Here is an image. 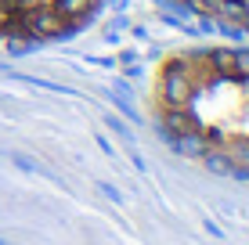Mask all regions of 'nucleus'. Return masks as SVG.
<instances>
[{
    "mask_svg": "<svg viewBox=\"0 0 249 245\" xmlns=\"http://www.w3.org/2000/svg\"><path fill=\"white\" fill-rule=\"evenodd\" d=\"M18 22H22V29L29 33L33 40H51V36H62V33H69L65 18L54 11V7H25Z\"/></svg>",
    "mask_w": 249,
    "mask_h": 245,
    "instance_id": "1",
    "label": "nucleus"
},
{
    "mask_svg": "<svg viewBox=\"0 0 249 245\" xmlns=\"http://www.w3.org/2000/svg\"><path fill=\"white\" fill-rule=\"evenodd\" d=\"M159 98H162V108H192L195 83L166 62V69H162V80H159Z\"/></svg>",
    "mask_w": 249,
    "mask_h": 245,
    "instance_id": "2",
    "label": "nucleus"
},
{
    "mask_svg": "<svg viewBox=\"0 0 249 245\" xmlns=\"http://www.w3.org/2000/svg\"><path fill=\"white\" fill-rule=\"evenodd\" d=\"M170 65H174L177 72H184L188 80L195 83V90L213 87V83H217V69H213L210 54H202V50H188V54H177V58H170Z\"/></svg>",
    "mask_w": 249,
    "mask_h": 245,
    "instance_id": "3",
    "label": "nucleus"
},
{
    "mask_svg": "<svg viewBox=\"0 0 249 245\" xmlns=\"http://www.w3.org/2000/svg\"><path fill=\"white\" fill-rule=\"evenodd\" d=\"M54 11L62 15L65 25L72 29V25H80V22L94 11V0H54Z\"/></svg>",
    "mask_w": 249,
    "mask_h": 245,
    "instance_id": "4",
    "label": "nucleus"
},
{
    "mask_svg": "<svg viewBox=\"0 0 249 245\" xmlns=\"http://www.w3.org/2000/svg\"><path fill=\"white\" fill-rule=\"evenodd\" d=\"M224 141V155L231 166H242L249 170V137H220Z\"/></svg>",
    "mask_w": 249,
    "mask_h": 245,
    "instance_id": "5",
    "label": "nucleus"
},
{
    "mask_svg": "<svg viewBox=\"0 0 249 245\" xmlns=\"http://www.w3.org/2000/svg\"><path fill=\"white\" fill-rule=\"evenodd\" d=\"M210 62L217 69V80H238V69H235V50L220 47V50H210Z\"/></svg>",
    "mask_w": 249,
    "mask_h": 245,
    "instance_id": "6",
    "label": "nucleus"
},
{
    "mask_svg": "<svg viewBox=\"0 0 249 245\" xmlns=\"http://www.w3.org/2000/svg\"><path fill=\"white\" fill-rule=\"evenodd\" d=\"M15 159V166H22V170H29V173H40V177H54L51 170H44V166H36V163H29V159H22V155H11Z\"/></svg>",
    "mask_w": 249,
    "mask_h": 245,
    "instance_id": "7",
    "label": "nucleus"
},
{
    "mask_svg": "<svg viewBox=\"0 0 249 245\" xmlns=\"http://www.w3.org/2000/svg\"><path fill=\"white\" fill-rule=\"evenodd\" d=\"M235 69L238 80H249V50H235Z\"/></svg>",
    "mask_w": 249,
    "mask_h": 245,
    "instance_id": "8",
    "label": "nucleus"
},
{
    "mask_svg": "<svg viewBox=\"0 0 249 245\" xmlns=\"http://www.w3.org/2000/svg\"><path fill=\"white\" fill-rule=\"evenodd\" d=\"M105 126H112V133H119L123 141H130V130H126V126L116 119V115H108V119H105Z\"/></svg>",
    "mask_w": 249,
    "mask_h": 245,
    "instance_id": "9",
    "label": "nucleus"
}]
</instances>
